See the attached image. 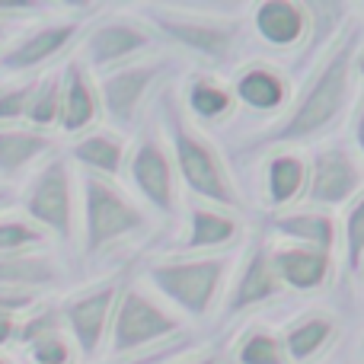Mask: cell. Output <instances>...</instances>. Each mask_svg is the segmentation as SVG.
Masks as SVG:
<instances>
[{
    "label": "cell",
    "mask_w": 364,
    "mask_h": 364,
    "mask_svg": "<svg viewBox=\"0 0 364 364\" xmlns=\"http://www.w3.org/2000/svg\"><path fill=\"white\" fill-rule=\"evenodd\" d=\"M358 26L348 29V36L333 48L316 77L304 87L301 100H297L294 112L282 119L272 132H262L252 138L250 147H275V144H291V141H307L333 128V122L346 112L348 90H352V70L355 58H358Z\"/></svg>",
    "instance_id": "cell-1"
},
{
    "label": "cell",
    "mask_w": 364,
    "mask_h": 364,
    "mask_svg": "<svg viewBox=\"0 0 364 364\" xmlns=\"http://www.w3.org/2000/svg\"><path fill=\"white\" fill-rule=\"evenodd\" d=\"M166 125H170L173 154H176V166L186 179V186L205 201H214L220 208H240V195L227 176L224 164H220L218 151L201 138L198 132L186 125L179 106L166 96Z\"/></svg>",
    "instance_id": "cell-2"
},
{
    "label": "cell",
    "mask_w": 364,
    "mask_h": 364,
    "mask_svg": "<svg viewBox=\"0 0 364 364\" xmlns=\"http://www.w3.org/2000/svg\"><path fill=\"white\" fill-rule=\"evenodd\" d=\"M230 259H173L151 265V282L164 297H170L188 316H205L214 307L220 282L227 275Z\"/></svg>",
    "instance_id": "cell-3"
},
{
    "label": "cell",
    "mask_w": 364,
    "mask_h": 364,
    "mask_svg": "<svg viewBox=\"0 0 364 364\" xmlns=\"http://www.w3.org/2000/svg\"><path fill=\"white\" fill-rule=\"evenodd\" d=\"M83 211H87V252H100L144 227V214L102 176L83 179Z\"/></svg>",
    "instance_id": "cell-4"
},
{
    "label": "cell",
    "mask_w": 364,
    "mask_h": 364,
    "mask_svg": "<svg viewBox=\"0 0 364 364\" xmlns=\"http://www.w3.org/2000/svg\"><path fill=\"white\" fill-rule=\"evenodd\" d=\"M179 329V320L170 316L166 310H160L151 297H144L141 291L128 288L119 297L115 307V323H112V352L125 355L134 348H144L151 342H160L166 336H173Z\"/></svg>",
    "instance_id": "cell-5"
},
{
    "label": "cell",
    "mask_w": 364,
    "mask_h": 364,
    "mask_svg": "<svg viewBox=\"0 0 364 364\" xmlns=\"http://www.w3.org/2000/svg\"><path fill=\"white\" fill-rule=\"evenodd\" d=\"M147 16L154 19V26H157L170 42L208 58V61H218V64L227 61L233 51V42H237V26L224 23V19L179 16V13H173V10H160V6H147Z\"/></svg>",
    "instance_id": "cell-6"
},
{
    "label": "cell",
    "mask_w": 364,
    "mask_h": 364,
    "mask_svg": "<svg viewBox=\"0 0 364 364\" xmlns=\"http://www.w3.org/2000/svg\"><path fill=\"white\" fill-rule=\"evenodd\" d=\"M26 211L61 240H70V233H74V205H70V176L64 160H51L36 176L29 195H26Z\"/></svg>",
    "instance_id": "cell-7"
},
{
    "label": "cell",
    "mask_w": 364,
    "mask_h": 364,
    "mask_svg": "<svg viewBox=\"0 0 364 364\" xmlns=\"http://www.w3.org/2000/svg\"><path fill=\"white\" fill-rule=\"evenodd\" d=\"M361 188V170L342 147H329L314 157L307 170V201L314 205H342Z\"/></svg>",
    "instance_id": "cell-8"
},
{
    "label": "cell",
    "mask_w": 364,
    "mask_h": 364,
    "mask_svg": "<svg viewBox=\"0 0 364 364\" xmlns=\"http://www.w3.org/2000/svg\"><path fill=\"white\" fill-rule=\"evenodd\" d=\"M157 74H160V64H134V68H122L102 77L100 80L102 106H106V115L115 125L122 128L132 125L141 102H144L147 87L154 83Z\"/></svg>",
    "instance_id": "cell-9"
},
{
    "label": "cell",
    "mask_w": 364,
    "mask_h": 364,
    "mask_svg": "<svg viewBox=\"0 0 364 364\" xmlns=\"http://www.w3.org/2000/svg\"><path fill=\"white\" fill-rule=\"evenodd\" d=\"M282 294V278H278L275 265H272V250L265 246L262 237L252 240L246 265L240 272L237 284H233L230 304H227V316H237L243 310H250L252 304L272 301V297Z\"/></svg>",
    "instance_id": "cell-10"
},
{
    "label": "cell",
    "mask_w": 364,
    "mask_h": 364,
    "mask_svg": "<svg viewBox=\"0 0 364 364\" xmlns=\"http://www.w3.org/2000/svg\"><path fill=\"white\" fill-rule=\"evenodd\" d=\"M115 301H119V288L115 284H102V288H93L87 294L68 301V307H64L68 326L74 333V339L80 342L87 358H93L100 352V342H102V333H106V323Z\"/></svg>",
    "instance_id": "cell-11"
},
{
    "label": "cell",
    "mask_w": 364,
    "mask_h": 364,
    "mask_svg": "<svg viewBox=\"0 0 364 364\" xmlns=\"http://www.w3.org/2000/svg\"><path fill=\"white\" fill-rule=\"evenodd\" d=\"M132 179L141 188L147 201L157 211H176V188H173V166L166 160V151L157 138H144L132 157Z\"/></svg>",
    "instance_id": "cell-12"
},
{
    "label": "cell",
    "mask_w": 364,
    "mask_h": 364,
    "mask_svg": "<svg viewBox=\"0 0 364 364\" xmlns=\"http://www.w3.org/2000/svg\"><path fill=\"white\" fill-rule=\"evenodd\" d=\"M256 32L275 48H288L297 45L310 29L307 4H294V0H265L256 6Z\"/></svg>",
    "instance_id": "cell-13"
},
{
    "label": "cell",
    "mask_w": 364,
    "mask_h": 364,
    "mask_svg": "<svg viewBox=\"0 0 364 364\" xmlns=\"http://www.w3.org/2000/svg\"><path fill=\"white\" fill-rule=\"evenodd\" d=\"M272 265H275L282 284L294 291H316L329 282V252L310 250V246H288V250H272Z\"/></svg>",
    "instance_id": "cell-14"
},
{
    "label": "cell",
    "mask_w": 364,
    "mask_h": 364,
    "mask_svg": "<svg viewBox=\"0 0 364 364\" xmlns=\"http://www.w3.org/2000/svg\"><path fill=\"white\" fill-rule=\"evenodd\" d=\"M151 36H147L141 26L134 23H106L96 26L87 38V55L96 68H106V64H119L125 58H132L134 51L147 48Z\"/></svg>",
    "instance_id": "cell-15"
},
{
    "label": "cell",
    "mask_w": 364,
    "mask_h": 364,
    "mask_svg": "<svg viewBox=\"0 0 364 364\" xmlns=\"http://www.w3.org/2000/svg\"><path fill=\"white\" fill-rule=\"evenodd\" d=\"M237 96L243 106L256 109V112H278L288 100V80L278 74L275 68H262V64H252V68L240 70L237 77Z\"/></svg>",
    "instance_id": "cell-16"
},
{
    "label": "cell",
    "mask_w": 364,
    "mask_h": 364,
    "mask_svg": "<svg viewBox=\"0 0 364 364\" xmlns=\"http://www.w3.org/2000/svg\"><path fill=\"white\" fill-rule=\"evenodd\" d=\"M269 227L282 237L297 240L301 246H310V250L329 252L336 243V224L323 211H278L272 214Z\"/></svg>",
    "instance_id": "cell-17"
},
{
    "label": "cell",
    "mask_w": 364,
    "mask_h": 364,
    "mask_svg": "<svg viewBox=\"0 0 364 364\" xmlns=\"http://www.w3.org/2000/svg\"><path fill=\"white\" fill-rule=\"evenodd\" d=\"M61 128L64 132H83L96 119V93L90 87L87 74L77 61L68 64V74L61 83Z\"/></svg>",
    "instance_id": "cell-18"
},
{
    "label": "cell",
    "mask_w": 364,
    "mask_h": 364,
    "mask_svg": "<svg viewBox=\"0 0 364 364\" xmlns=\"http://www.w3.org/2000/svg\"><path fill=\"white\" fill-rule=\"evenodd\" d=\"M77 36V23H64V26H45V29H38L36 36L23 38V42L16 45V48H10L4 55V68L10 70H26V68H36V64L48 61V58H55L58 51L64 48V45L70 42V38Z\"/></svg>",
    "instance_id": "cell-19"
},
{
    "label": "cell",
    "mask_w": 364,
    "mask_h": 364,
    "mask_svg": "<svg viewBox=\"0 0 364 364\" xmlns=\"http://www.w3.org/2000/svg\"><path fill=\"white\" fill-rule=\"evenodd\" d=\"M307 188V164L294 154H275L269 160V205L284 208Z\"/></svg>",
    "instance_id": "cell-20"
},
{
    "label": "cell",
    "mask_w": 364,
    "mask_h": 364,
    "mask_svg": "<svg viewBox=\"0 0 364 364\" xmlns=\"http://www.w3.org/2000/svg\"><path fill=\"white\" fill-rule=\"evenodd\" d=\"M240 233V224L214 208H195L192 224H188L186 250H214V246L233 243Z\"/></svg>",
    "instance_id": "cell-21"
},
{
    "label": "cell",
    "mask_w": 364,
    "mask_h": 364,
    "mask_svg": "<svg viewBox=\"0 0 364 364\" xmlns=\"http://www.w3.org/2000/svg\"><path fill=\"white\" fill-rule=\"evenodd\" d=\"M336 333V323L329 316H307V320L294 323L284 336V352H288V361H310Z\"/></svg>",
    "instance_id": "cell-22"
},
{
    "label": "cell",
    "mask_w": 364,
    "mask_h": 364,
    "mask_svg": "<svg viewBox=\"0 0 364 364\" xmlns=\"http://www.w3.org/2000/svg\"><path fill=\"white\" fill-rule=\"evenodd\" d=\"M233 102H237V96L220 80H214V77H198V80H192V87H188V109H192L201 122L227 119Z\"/></svg>",
    "instance_id": "cell-23"
},
{
    "label": "cell",
    "mask_w": 364,
    "mask_h": 364,
    "mask_svg": "<svg viewBox=\"0 0 364 364\" xmlns=\"http://www.w3.org/2000/svg\"><path fill=\"white\" fill-rule=\"evenodd\" d=\"M55 265L42 256H13L0 259V288H36L55 282Z\"/></svg>",
    "instance_id": "cell-24"
},
{
    "label": "cell",
    "mask_w": 364,
    "mask_h": 364,
    "mask_svg": "<svg viewBox=\"0 0 364 364\" xmlns=\"http://www.w3.org/2000/svg\"><path fill=\"white\" fill-rule=\"evenodd\" d=\"M51 147L48 138L32 132H0V170L13 173L29 166L32 160H38Z\"/></svg>",
    "instance_id": "cell-25"
},
{
    "label": "cell",
    "mask_w": 364,
    "mask_h": 364,
    "mask_svg": "<svg viewBox=\"0 0 364 364\" xmlns=\"http://www.w3.org/2000/svg\"><path fill=\"white\" fill-rule=\"evenodd\" d=\"M74 157L80 160V164H87L90 170L115 176V173L122 170L125 144H122L119 138H112V134H90V138H83L80 144L74 147Z\"/></svg>",
    "instance_id": "cell-26"
},
{
    "label": "cell",
    "mask_w": 364,
    "mask_h": 364,
    "mask_svg": "<svg viewBox=\"0 0 364 364\" xmlns=\"http://www.w3.org/2000/svg\"><path fill=\"white\" fill-rule=\"evenodd\" d=\"M346 13H348L346 4H307L310 29H314V36H310V42H307V58H314L316 51H320V45L326 42L333 32H339Z\"/></svg>",
    "instance_id": "cell-27"
},
{
    "label": "cell",
    "mask_w": 364,
    "mask_h": 364,
    "mask_svg": "<svg viewBox=\"0 0 364 364\" xmlns=\"http://www.w3.org/2000/svg\"><path fill=\"white\" fill-rule=\"evenodd\" d=\"M240 364H288L284 342L275 339L272 333H252L237 352Z\"/></svg>",
    "instance_id": "cell-28"
},
{
    "label": "cell",
    "mask_w": 364,
    "mask_h": 364,
    "mask_svg": "<svg viewBox=\"0 0 364 364\" xmlns=\"http://www.w3.org/2000/svg\"><path fill=\"white\" fill-rule=\"evenodd\" d=\"M61 115V77H45L36 90H32L29 102V119L36 125H51Z\"/></svg>",
    "instance_id": "cell-29"
},
{
    "label": "cell",
    "mask_w": 364,
    "mask_h": 364,
    "mask_svg": "<svg viewBox=\"0 0 364 364\" xmlns=\"http://www.w3.org/2000/svg\"><path fill=\"white\" fill-rule=\"evenodd\" d=\"M346 262L348 272H358L364 265V198L355 201L346 220Z\"/></svg>",
    "instance_id": "cell-30"
},
{
    "label": "cell",
    "mask_w": 364,
    "mask_h": 364,
    "mask_svg": "<svg viewBox=\"0 0 364 364\" xmlns=\"http://www.w3.org/2000/svg\"><path fill=\"white\" fill-rule=\"evenodd\" d=\"M32 243H42V233L29 224H19V220H6L0 224V252H13V250H23V246Z\"/></svg>",
    "instance_id": "cell-31"
},
{
    "label": "cell",
    "mask_w": 364,
    "mask_h": 364,
    "mask_svg": "<svg viewBox=\"0 0 364 364\" xmlns=\"http://www.w3.org/2000/svg\"><path fill=\"white\" fill-rule=\"evenodd\" d=\"M32 83L26 87H13L0 93V119H16V115L29 112V102H32Z\"/></svg>",
    "instance_id": "cell-32"
},
{
    "label": "cell",
    "mask_w": 364,
    "mask_h": 364,
    "mask_svg": "<svg viewBox=\"0 0 364 364\" xmlns=\"http://www.w3.org/2000/svg\"><path fill=\"white\" fill-rule=\"evenodd\" d=\"M182 348H186V342H170V346L157 348V352H151V355H138V358H132V361H125V364H164V361H170L173 355H179Z\"/></svg>",
    "instance_id": "cell-33"
},
{
    "label": "cell",
    "mask_w": 364,
    "mask_h": 364,
    "mask_svg": "<svg viewBox=\"0 0 364 364\" xmlns=\"http://www.w3.org/2000/svg\"><path fill=\"white\" fill-rule=\"evenodd\" d=\"M32 304L29 294H0V314H16Z\"/></svg>",
    "instance_id": "cell-34"
},
{
    "label": "cell",
    "mask_w": 364,
    "mask_h": 364,
    "mask_svg": "<svg viewBox=\"0 0 364 364\" xmlns=\"http://www.w3.org/2000/svg\"><path fill=\"white\" fill-rule=\"evenodd\" d=\"M16 333V326H13V320H10V314H0V346H4L10 336Z\"/></svg>",
    "instance_id": "cell-35"
},
{
    "label": "cell",
    "mask_w": 364,
    "mask_h": 364,
    "mask_svg": "<svg viewBox=\"0 0 364 364\" xmlns=\"http://www.w3.org/2000/svg\"><path fill=\"white\" fill-rule=\"evenodd\" d=\"M355 138H358V147L364 151V100L358 106V122H355Z\"/></svg>",
    "instance_id": "cell-36"
},
{
    "label": "cell",
    "mask_w": 364,
    "mask_h": 364,
    "mask_svg": "<svg viewBox=\"0 0 364 364\" xmlns=\"http://www.w3.org/2000/svg\"><path fill=\"white\" fill-rule=\"evenodd\" d=\"M192 364H218V358H201V361H192Z\"/></svg>",
    "instance_id": "cell-37"
},
{
    "label": "cell",
    "mask_w": 364,
    "mask_h": 364,
    "mask_svg": "<svg viewBox=\"0 0 364 364\" xmlns=\"http://www.w3.org/2000/svg\"><path fill=\"white\" fill-rule=\"evenodd\" d=\"M0 205H4V192H0Z\"/></svg>",
    "instance_id": "cell-38"
},
{
    "label": "cell",
    "mask_w": 364,
    "mask_h": 364,
    "mask_svg": "<svg viewBox=\"0 0 364 364\" xmlns=\"http://www.w3.org/2000/svg\"><path fill=\"white\" fill-rule=\"evenodd\" d=\"M0 364H6V361H4V358H0Z\"/></svg>",
    "instance_id": "cell-39"
}]
</instances>
